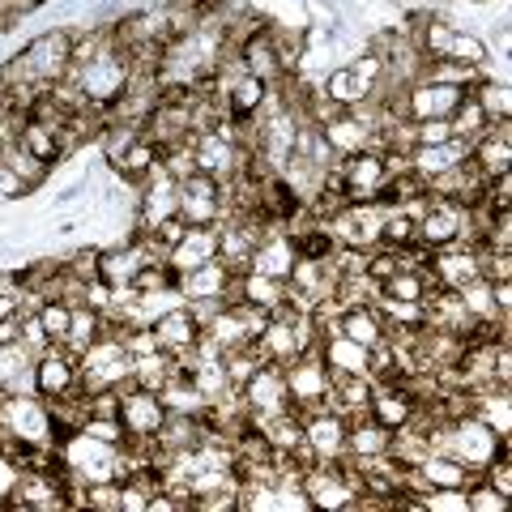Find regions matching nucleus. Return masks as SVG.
<instances>
[{
	"instance_id": "nucleus-9",
	"label": "nucleus",
	"mask_w": 512,
	"mask_h": 512,
	"mask_svg": "<svg viewBox=\"0 0 512 512\" xmlns=\"http://www.w3.org/2000/svg\"><path fill=\"white\" fill-rule=\"evenodd\" d=\"M295 256H299L295 239L282 231V222H269V231L261 235V244H256L248 269H256V274H269V278H278V282H286V278H291V269H295Z\"/></svg>"
},
{
	"instance_id": "nucleus-28",
	"label": "nucleus",
	"mask_w": 512,
	"mask_h": 512,
	"mask_svg": "<svg viewBox=\"0 0 512 512\" xmlns=\"http://www.w3.org/2000/svg\"><path fill=\"white\" fill-rule=\"evenodd\" d=\"M18 141H22V146L35 154V158H43V163H60V133H56V128L47 124V120L26 116Z\"/></svg>"
},
{
	"instance_id": "nucleus-34",
	"label": "nucleus",
	"mask_w": 512,
	"mask_h": 512,
	"mask_svg": "<svg viewBox=\"0 0 512 512\" xmlns=\"http://www.w3.org/2000/svg\"><path fill=\"white\" fill-rule=\"evenodd\" d=\"M69 316H73V303L69 299H47L43 308H39V320H43L47 338L64 342V333H69Z\"/></svg>"
},
{
	"instance_id": "nucleus-19",
	"label": "nucleus",
	"mask_w": 512,
	"mask_h": 512,
	"mask_svg": "<svg viewBox=\"0 0 512 512\" xmlns=\"http://www.w3.org/2000/svg\"><path fill=\"white\" fill-rule=\"evenodd\" d=\"M389 427H380L372 414L363 419H350L346 427V461H372V457H384L389 453Z\"/></svg>"
},
{
	"instance_id": "nucleus-12",
	"label": "nucleus",
	"mask_w": 512,
	"mask_h": 512,
	"mask_svg": "<svg viewBox=\"0 0 512 512\" xmlns=\"http://www.w3.org/2000/svg\"><path fill=\"white\" fill-rule=\"evenodd\" d=\"M214 256H218V222H210V227H188L180 244L167 252V269L180 278V274H188V269L214 261Z\"/></svg>"
},
{
	"instance_id": "nucleus-38",
	"label": "nucleus",
	"mask_w": 512,
	"mask_h": 512,
	"mask_svg": "<svg viewBox=\"0 0 512 512\" xmlns=\"http://www.w3.org/2000/svg\"><path fill=\"white\" fill-rule=\"evenodd\" d=\"M26 197H35V188H30L13 167L0 163V205H18V201H26Z\"/></svg>"
},
{
	"instance_id": "nucleus-24",
	"label": "nucleus",
	"mask_w": 512,
	"mask_h": 512,
	"mask_svg": "<svg viewBox=\"0 0 512 512\" xmlns=\"http://www.w3.org/2000/svg\"><path fill=\"white\" fill-rule=\"evenodd\" d=\"M470 163L478 167L491 180V175H504L512 171V137H474V154H470Z\"/></svg>"
},
{
	"instance_id": "nucleus-20",
	"label": "nucleus",
	"mask_w": 512,
	"mask_h": 512,
	"mask_svg": "<svg viewBox=\"0 0 512 512\" xmlns=\"http://www.w3.org/2000/svg\"><path fill=\"white\" fill-rule=\"evenodd\" d=\"M333 333H342V338L359 342L372 350L376 342H384V316L376 303H359V308H342L338 312V325H333Z\"/></svg>"
},
{
	"instance_id": "nucleus-21",
	"label": "nucleus",
	"mask_w": 512,
	"mask_h": 512,
	"mask_svg": "<svg viewBox=\"0 0 512 512\" xmlns=\"http://www.w3.org/2000/svg\"><path fill=\"white\" fill-rule=\"evenodd\" d=\"M231 303H252V308L278 312L286 303V282L256 274V269H244V274H235V299Z\"/></svg>"
},
{
	"instance_id": "nucleus-29",
	"label": "nucleus",
	"mask_w": 512,
	"mask_h": 512,
	"mask_svg": "<svg viewBox=\"0 0 512 512\" xmlns=\"http://www.w3.org/2000/svg\"><path fill=\"white\" fill-rule=\"evenodd\" d=\"M444 60L474 64V69H483V64H491V47H487V39H483V30H461V26H457Z\"/></svg>"
},
{
	"instance_id": "nucleus-23",
	"label": "nucleus",
	"mask_w": 512,
	"mask_h": 512,
	"mask_svg": "<svg viewBox=\"0 0 512 512\" xmlns=\"http://www.w3.org/2000/svg\"><path fill=\"white\" fill-rule=\"evenodd\" d=\"M128 363H133V384H141V389H150V393H158L175 372H180V359H175L171 350H150V355H137Z\"/></svg>"
},
{
	"instance_id": "nucleus-39",
	"label": "nucleus",
	"mask_w": 512,
	"mask_h": 512,
	"mask_svg": "<svg viewBox=\"0 0 512 512\" xmlns=\"http://www.w3.org/2000/svg\"><path fill=\"white\" fill-rule=\"evenodd\" d=\"M133 286H137V295H150V291H167V286H175V274L167 265H146L141 274L133 278Z\"/></svg>"
},
{
	"instance_id": "nucleus-30",
	"label": "nucleus",
	"mask_w": 512,
	"mask_h": 512,
	"mask_svg": "<svg viewBox=\"0 0 512 512\" xmlns=\"http://www.w3.org/2000/svg\"><path fill=\"white\" fill-rule=\"evenodd\" d=\"M158 158H163V150H158V146H154V141H150L146 133H141V137L133 141V150H128V154H124V163H120L116 171L124 175V180H128V184H141V180H146V175H150V171L158 167Z\"/></svg>"
},
{
	"instance_id": "nucleus-31",
	"label": "nucleus",
	"mask_w": 512,
	"mask_h": 512,
	"mask_svg": "<svg viewBox=\"0 0 512 512\" xmlns=\"http://www.w3.org/2000/svg\"><path fill=\"white\" fill-rule=\"evenodd\" d=\"M201 333H205V338H214V342L222 346V355L248 342L244 325H239V312H235V303H227V308H222V312H218V316H214V320H210V325H205Z\"/></svg>"
},
{
	"instance_id": "nucleus-15",
	"label": "nucleus",
	"mask_w": 512,
	"mask_h": 512,
	"mask_svg": "<svg viewBox=\"0 0 512 512\" xmlns=\"http://www.w3.org/2000/svg\"><path fill=\"white\" fill-rule=\"evenodd\" d=\"M150 329H154L158 346H163V350H171L175 359H180V355H188V350L197 346V338H201V325H197V320H192L188 303H180V308L163 312V316H158Z\"/></svg>"
},
{
	"instance_id": "nucleus-27",
	"label": "nucleus",
	"mask_w": 512,
	"mask_h": 512,
	"mask_svg": "<svg viewBox=\"0 0 512 512\" xmlns=\"http://www.w3.org/2000/svg\"><path fill=\"white\" fill-rule=\"evenodd\" d=\"M461 303H466V312L478 320V325H508V316L495 308V299H491V282L487 278H474V282H466L461 286Z\"/></svg>"
},
{
	"instance_id": "nucleus-18",
	"label": "nucleus",
	"mask_w": 512,
	"mask_h": 512,
	"mask_svg": "<svg viewBox=\"0 0 512 512\" xmlns=\"http://www.w3.org/2000/svg\"><path fill=\"white\" fill-rule=\"evenodd\" d=\"M111 329V320L103 316V312H94V308H86V303H73V316H69V333H64V342H56V346H64L73 359H82L86 350L103 338V333Z\"/></svg>"
},
{
	"instance_id": "nucleus-41",
	"label": "nucleus",
	"mask_w": 512,
	"mask_h": 512,
	"mask_svg": "<svg viewBox=\"0 0 512 512\" xmlns=\"http://www.w3.org/2000/svg\"><path fill=\"white\" fill-rule=\"evenodd\" d=\"M491 299H495V308H500V312L508 316V312H512V278L491 282Z\"/></svg>"
},
{
	"instance_id": "nucleus-14",
	"label": "nucleus",
	"mask_w": 512,
	"mask_h": 512,
	"mask_svg": "<svg viewBox=\"0 0 512 512\" xmlns=\"http://www.w3.org/2000/svg\"><path fill=\"white\" fill-rule=\"evenodd\" d=\"M320 359L333 376H372V350L342 338V333H325L320 338Z\"/></svg>"
},
{
	"instance_id": "nucleus-5",
	"label": "nucleus",
	"mask_w": 512,
	"mask_h": 512,
	"mask_svg": "<svg viewBox=\"0 0 512 512\" xmlns=\"http://www.w3.org/2000/svg\"><path fill=\"white\" fill-rule=\"evenodd\" d=\"M163 419H167V406H163L158 393L141 389V384H133V380L120 389V423L128 431V440H141V444L154 440Z\"/></svg>"
},
{
	"instance_id": "nucleus-33",
	"label": "nucleus",
	"mask_w": 512,
	"mask_h": 512,
	"mask_svg": "<svg viewBox=\"0 0 512 512\" xmlns=\"http://www.w3.org/2000/svg\"><path fill=\"white\" fill-rule=\"evenodd\" d=\"M448 124H453V133L457 137H478L487 128V116H483V107L474 103V94H466V99L457 103V111L448 116Z\"/></svg>"
},
{
	"instance_id": "nucleus-32",
	"label": "nucleus",
	"mask_w": 512,
	"mask_h": 512,
	"mask_svg": "<svg viewBox=\"0 0 512 512\" xmlns=\"http://www.w3.org/2000/svg\"><path fill=\"white\" fill-rule=\"evenodd\" d=\"M512 500H508V495H500V491H495L491 483H483V478H470V483H466V512H504Z\"/></svg>"
},
{
	"instance_id": "nucleus-3",
	"label": "nucleus",
	"mask_w": 512,
	"mask_h": 512,
	"mask_svg": "<svg viewBox=\"0 0 512 512\" xmlns=\"http://www.w3.org/2000/svg\"><path fill=\"white\" fill-rule=\"evenodd\" d=\"M303 448L312 461H346V427L350 419L333 406H316L303 410Z\"/></svg>"
},
{
	"instance_id": "nucleus-1",
	"label": "nucleus",
	"mask_w": 512,
	"mask_h": 512,
	"mask_svg": "<svg viewBox=\"0 0 512 512\" xmlns=\"http://www.w3.org/2000/svg\"><path fill=\"white\" fill-rule=\"evenodd\" d=\"M0 448H56V427H52V410L47 397L30 393V397H0Z\"/></svg>"
},
{
	"instance_id": "nucleus-6",
	"label": "nucleus",
	"mask_w": 512,
	"mask_h": 512,
	"mask_svg": "<svg viewBox=\"0 0 512 512\" xmlns=\"http://www.w3.org/2000/svg\"><path fill=\"white\" fill-rule=\"evenodd\" d=\"M180 218L188 227H210L222 222V184L205 171H192L188 180H180Z\"/></svg>"
},
{
	"instance_id": "nucleus-4",
	"label": "nucleus",
	"mask_w": 512,
	"mask_h": 512,
	"mask_svg": "<svg viewBox=\"0 0 512 512\" xmlns=\"http://www.w3.org/2000/svg\"><path fill=\"white\" fill-rule=\"evenodd\" d=\"M239 397H244V406L252 414V423L261 419H274V414L291 410V393H286V372L278 363H261L256 372L248 376V384L239 389Z\"/></svg>"
},
{
	"instance_id": "nucleus-35",
	"label": "nucleus",
	"mask_w": 512,
	"mask_h": 512,
	"mask_svg": "<svg viewBox=\"0 0 512 512\" xmlns=\"http://www.w3.org/2000/svg\"><path fill=\"white\" fill-rule=\"evenodd\" d=\"M82 431H86V436H94V440H103V444H124L128 440L124 423L120 419H103V414H86Z\"/></svg>"
},
{
	"instance_id": "nucleus-13",
	"label": "nucleus",
	"mask_w": 512,
	"mask_h": 512,
	"mask_svg": "<svg viewBox=\"0 0 512 512\" xmlns=\"http://www.w3.org/2000/svg\"><path fill=\"white\" fill-rule=\"evenodd\" d=\"M146 265H150L146 244H141V235H133V239H124V244L103 248V256H99V278L111 282V286H128Z\"/></svg>"
},
{
	"instance_id": "nucleus-7",
	"label": "nucleus",
	"mask_w": 512,
	"mask_h": 512,
	"mask_svg": "<svg viewBox=\"0 0 512 512\" xmlns=\"http://www.w3.org/2000/svg\"><path fill=\"white\" fill-rule=\"evenodd\" d=\"M427 278L436 286H444V291H461L466 282L483 278V274H478V248L461 244V239L436 248V252H431V261H427Z\"/></svg>"
},
{
	"instance_id": "nucleus-37",
	"label": "nucleus",
	"mask_w": 512,
	"mask_h": 512,
	"mask_svg": "<svg viewBox=\"0 0 512 512\" xmlns=\"http://www.w3.org/2000/svg\"><path fill=\"white\" fill-rule=\"evenodd\" d=\"M30 355H43L47 346H52V338H47V329H43V320H39V312H22V338H18Z\"/></svg>"
},
{
	"instance_id": "nucleus-11",
	"label": "nucleus",
	"mask_w": 512,
	"mask_h": 512,
	"mask_svg": "<svg viewBox=\"0 0 512 512\" xmlns=\"http://www.w3.org/2000/svg\"><path fill=\"white\" fill-rule=\"evenodd\" d=\"M239 60H244V69L252 77H261L269 86H282L286 77L278 69V56H274V39H269V18L261 26H252L244 39H239Z\"/></svg>"
},
{
	"instance_id": "nucleus-25",
	"label": "nucleus",
	"mask_w": 512,
	"mask_h": 512,
	"mask_svg": "<svg viewBox=\"0 0 512 512\" xmlns=\"http://www.w3.org/2000/svg\"><path fill=\"white\" fill-rule=\"evenodd\" d=\"M427 286H431L427 265H402L393 278L380 282V295H384V299H402V303H423Z\"/></svg>"
},
{
	"instance_id": "nucleus-22",
	"label": "nucleus",
	"mask_w": 512,
	"mask_h": 512,
	"mask_svg": "<svg viewBox=\"0 0 512 512\" xmlns=\"http://www.w3.org/2000/svg\"><path fill=\"white\" fill-rule=\"evenodd\" d=\"M158 397H163L167 414H188V419H205V414H210V397L192 384V376L184 372V367L158 389Z\"/></svg>"
},
{
	"instance_id": "nucleus-16",
	"label": "nucleus",
	"mask_w": 512,
	"mask_h": 512,
	"mask_svg": "<svg viewBox=\"0 0 512 512\" xmlns=\"http://www.w3.org/2000/svg\"><path fill=\"white\" fill-rule=\"evenodd\" d=\"M325 137L329 146L338 150V158H350V154H363V150H384L376 128H367L359 116H350V111H342V116H333L325 124Z\"/></svg>"
},
{
	"instance_id": "nucleus-17",
	"label": "nucleus",
	"mask_w": 512,
	"mask_h": 512,
	"mask_svg": "<svg viewBox=\"0 0 512 512\" xmlns=\"http://www.w3.org/2000/svg\"><path fill=\"white\" fill-rule=\"evenodd\" d=\"M466 397H470V414H474V419L487 423L500 440H508V431H512V393L500 389V384H491V389H474Z\"/></svg>"
},
{
	"instance_id": "nucleus-26",
	"label": "nucleus",
	"mask_w": 512,
	"mask_h": 512,
	"mask_svg": "<svg viewBox=\"0 0 512 512\" xmlns=\"http://www.w3.org/2000/svg\"><path fill=\"white\" fill-rule=\"evenodd\" d=\"M470 94H474V103L483 107L487 120H512V86L500 82V77H478Z\"/></svg>"
},
{
	"instance_id": "nucleus-10",
	"label": "nucleus",
	"mask_w": 512,
	"mask_h": 512,
	"mask_svg": "<svg viewBox=\"0 0 512 512\" xmlns=\"http://www.w3.org/2000/svg\"><path fill=\"white\" fill-rule=\"evenodd\" d=\"M184 299H235V269H227L214 256V261H205L197 269H188V274L175 278Z\"/></svg>"
},
{
	"instance_id": "nucleus-2",
	"label": "nucleus",
	"mask_w": 512,
	"mask_h": 512,
	"mask_svg": "<svg viewBox=\"0 0 512 512\" xmlns=\"http://www.w3.org/2000/svg\"><path fill=\"white\" fill-rule=\"evenodd\" d=\"M286 372V393H291V406L303 414V410H316V406H329L333 397V372L320 359V350H308L282 367Z\"/></svg>"
},
{
	"instance_id": "nucleus-42",
	"label": "nucleus",
	"mask_w": 512,
	"mask_h": 512,
	"mask_svg": "<svg viewBox=\"0 0 512 512\" xmlns=\"http://www.w3.org/2000/svg\"><path fill=\"white\" fill-rule=\"evenodd\" d=\"M39 5H52V0H39Z\"/></svg>"
},
{
	"instance_id": "nucleus-8",
	"label": "nucleus",
	"mask_w": 512,
	"mask_h": 512,
	"mask_svg": "<svg viewBox=\"0 0 512 512\" xmlns=\"http://www.w3.org/2000/svg\"><path fill=\"white\" fill-rule=\"evenodd\" d=\"M35 376H39V397H47V402H52V397L82 393V372H77V359L64 346H56V342L35 359Z\"/></svg>"
},
{
	"instance_id": "nucleus-40",
	"label": "nucleus",
	"mask_w": 512,
	"mask_h": 512,
	"mask_svg": "<svg viewBox=\"0 0 512 512\" xmlns=\"http://www.w3.org/2000/svg\"><path fill=\"white\" fill-rule=\"evenodd\" d=\"M188 303V312H192V320H197V325L205 329V325H210V320L222 312V308H227V303L231 299H184Z\"/></svg>"
},
{
	"instance_id": "nucleus-36",
	"label": "nucleus",
	"mask_w": 512,
	"mask_h": 512,
	"mask_svg": "<svg viewBox=\"0 0 512 512\" xmlns=\"http://www.w3.org/2000/svg\"><path fill=\"white\" fill-rule=\"evenodd\" d=\"M414 124V146H444V141H453V124L448 120H410Z\"/></svg>"
}]
</instances>
